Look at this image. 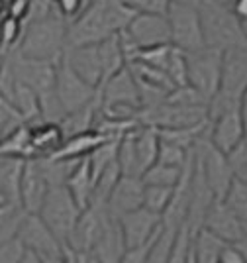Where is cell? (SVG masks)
<instances>
[{"mask_svg":"<svg viewBox=\"0 0 247 263\" xmlns=\"http://www.w3.org/2000/svg\"><path fill=\"white\" fill-rule=\"evenodd\" d=\"M243 28H245V33H247V22H243Z\"/></svg>","mask_w":247,"mask_h":263,"instance_id":"9f6ffc18","label":"cell"},{"mask_svg":"<svg viewBox=\"0 0 247 263\" xmlns=\"http://www.w3.org/2000/svg\"><path fill=\"white\" fill-rule=\"evenodd\" d=\"M126 250H128V243H126L124 232H122L120 218L116 214H112V210H110L102 236L98 238L97 246H94L90 255L100 263H120Z\"/></svg>","mask_w":247,"mask_h":263,"instance_id":"ac0fdd59","label":"cell"},{"mask_svg":"<svg viewBox=\"0 0 247 263\" xmlns=\"http://www.w3.org/2000/svg\"><path fill=\"white\" fill-rule=\"evenodd\" d=\"M0 155L6 157H20V159H35L32 145V128L30 124L22 126L4 140H0Z\"/></svg>","mask_w":247,"mask_h":263,"instance_id":"83f0119b","label":"cell"},{"mask_svg":"<svg viewBox=\"0 0 247 263\" xmlns=\"http://www.w3.org/2000/svg\"><path fill=\"white\" fill-rule=\"evenodd\" d=\"M28 252H30L28 246L20 238L2 241L0 243V263H22Z\"/></svg>","mask_w":247,"mask_h":263,"instance_id":"ab89813d","label":"cell"},{"mask_svg":"<svg viewBox=\"0 0 247 263\" xmlns=\"http://www.w3.org/2000/svg\"><path fill=\"white\" fill-rule=\"evenodd\" d=\"M24 28L26 24L16 18H10V16L2 18V57L18 49L24 35Z\"/></svg>","mask_w":247,"mask_h":263,"instance_id":"d590c367","label":"cell"},{"mask_svg":"<svg viewBox=\"0 0 247 263\" xmlns=\"http://www.w3.org/2000/svg\"><path fill=\"white\" fill-rule=\"evenodd\" d=\"M173 2H181V4H198L200 0H173Z\"/></svg>","mask_w":247,"mask_h":263,"instance_id":"db71d44e","label":"cell"},{"mask_svg":"<svg viewBox=\"0 0 247 263\" xmlns=\"http://www.w3.org/2000/svg\"><path fill=\"white\" fill-rule=\"evenodd\" d=\"M232 10L241 22H247V0H236L232 4Z\"/></svg>","mask_w":247,"mask_h":263,"instance_id":"7dc6e473","label":"cell"},{"mask_svg":"<svg viewBox=\"0 0 247 263\" xmlns=\"http://www.w3.org/2000/svg\"><path fill=\"white\" fill-rule=\"evenodd\" d=\"M145 202V181L143 177L134 175H122L116 183L110 200H108V209L112 210V214L122 216L129 210L141 209Z\"/></svg>","mask_w":247,"mask_h":263,"instance_id":"e0dca14e","label":"cell"},{"mask_svg":"<svg viewBox=\"0 0 247 263\" xmlns=\"http://www.w3.org/2000/svg\"><path fill=\"white\" fill-rule=\"evenodd\" d=\"M118 149H120V140H108V142H104L100 147H97L92 154L88 155L94 181L106 171L110 165L118 161Z\"/></svg>","mask_w":247,"mask_h":263,"instance_id":"1f68e13d","label":"cell"},{"mask_svg":"<svg viewBox=\"0 0 247 263\" xmlns=\"http://www.w3.org/2000/svg\"><path fill=\"white\" fill-rule=\"evenodd\" d=\"M65 186L71 191V195L75 197L79 206L85 210L92 204L94 198V189H97V181L92 175V167H90V159L85 157L81 159V163L75 167V171L67 179Z\"/></svg>","mask_w":247,"mask_h":263,"instance_id":"7402d4cb","label":"cell"},{"mask_svg":"<svg viewBox=\"0 0 247 263\" xmlns=\"http://www.w3.org/2000/svg\"><path fill=\"white\" fill-rule=\"evenodd\" d=\"M194 154H196V159L200 163V169L204 173L208 185L214 191L216 198H224L230 185L237 177V171L230 155L224 154L220 147H216L214 142L210 140V130L194 145Z\"/></svg>","mask_w":247,"mask_h":263,"instance_id":"8992f818","label":"cell"},{"mask_svg":"<svg viewBox=\"0 0 247 263\" xmlns=\"http://www.w3.org/2000/svg\"><path fill=\"white\" fill-rule=\"evenodd\" d=\"M136 12H151V14H167L173 0H124Z\"/></svg>","mask_w":247,"mask_h":263,"instance_id":"b9f144b4","label":"cell"},{"mask_svg":"<svg viewBox=\"0 0 247 263\" xmlns=\"http://www.w3.org/2000/svg\"><path fill=\"white\" fill-rule=\"evenodd\" d=\"M88 2L90 0H55V6L67 22H73L75 18H79L85 12Z\"/></svg>","mask_w":247,"mask_h":263,"instance_id":"7bdbcfd3","label":"cell"},{"mask_svg":"<svg viewBox=\"0 0 247 263\" xmlns=\"http://www.w3.org/2000/svg\"><path fill=\"white\" fill-rule=\"evenodd\" d=\"M30 128H32V145L33 152H35V157L53 155L67 140V136H65L59 122L42 120L35 122V124H30Z\"/></svg>","mask_w":247,"mask_h":263,"instance_id":"44dd1931","label":"cell"},{"mask_svg":"<svg viewBox=\"0 0 247 263\" xmlns=\"http://www.w3.org/2000/svg\"><path fill=\"white\" fill-rule=\"evenodd\" d=\"M236 246L239 248V250H241V253L245 255V261H247V236H243V238H241L239 241H236Z\"/></svg>","mask_w":247,"mask_h":263,"instance_id":"816d5d0a","label":"cell"},{"mask_svg":"<svg viewBox=\"0 0 247 263\" xmlns=\"http://www.w3.org/2000/svg\"><path fill=\"white\" fill-rule=\"evenodd\" d=\"M167 18L171 22L173 45L183 49L184 53H193L206 47L204 26L200 18L198 4H181L173 2Z\"/></svg>","mask_w":247,"mask_h":263,"instance_id":"9c48e42d","label":"cell"},{"mask_svg":"<svg viewBox=\"0 0 247 263\" xmlns=\"http://www.w3.org/2000/svg\"><path fill=\"white\" fill-rule=\"evenodd\" d=\"M224 57L226 51L206 45L204 49H198L193 53H186L188 59V85L200 90L206 99L212 102L224 75Z\"/></svg>","mask_w":247,"mask_h":263,"instance_id":"ba28073f","label":"cell"},{"mask_svg":"<svg viewBox=\"0 0 247 263\" xmlns=\"http://www.w3.org/2000/svg\"><path fill=\"white\" fill-rule=\"evenodd\" d=\"M230 159H232V163H234V167H236V171L237 169H241V167L247 163V132H245V138L241 140V143L230 154Z\"/></svg>","mask_w":247,"mask_h":263,"instance_id":"bcb514c9","label":"cell"},{"mask_svg":"<svg viewBox=\"0 0 247 263\" xmlns=\"http://www.w3.org/2000/svg\"><path fill=\"white\" fill-rule=\"evenodd\" d=\"M193 149H186V147H181V145H175V143L163 142L161 140V149H159V159L157 161L167 165H175V167H184V165L188 163V159H191Z\"/></svg>","mask_w":247,"mask_h":263,"instance_id":"f35d334b","label":"cell"},{"mask_svg":"<svg viewBox=\"0 0 247 263\" xmlns=\"http://www.w3.org/2000/svg\"><path fill=\"white\" fill-rule=\"evenodd\" d=\"M120 37L128 55V63H131V59L140 49L161 44H173L171 22L167 14L138 12L134 20L128 24V28L120 32Z\"/></svg>","mask_w":247,"mask_h":263,"instance_id":"5b68a950","label":"cell"},{"mask_svg":"<svg viewBox=\"0 0 247 263\" xmlns=\"http://www.w3.org/2000/svg\"><path fill=\"white\" fill-rule=\"evenodd\" d=\"M204 228L220 236L227 243H236L247 236V224L226 204V200L216 198L204 220Z\"/></svg>","mask_w":247,"mask_h":263,"instance_id":"9a60e30c","label":"cell"},{"mask_svg":"<svg viewBox=\"0 0 247 263\" xmlns=\"http://www.w3.org/2000/svg\"><path fill=\"white\" fill-rule=\"evenodd\" d=\"M26 124L28 120L22 114V110L12 100L0 97V140H4L6 136H10L12 132H16Z\"/></svg>","mask_w":247,"mask_h":263,"instance_id":"d6a6232c","label":"cell"},{"mask_svg":"<svg viewBox=\"0 0 247 263\" xmlns=\"http://www.w3.org/2000/svg\"><path fill=\"white\" fill-rule=\"evenodd\" d=\"M37 214L47 222V226L57 234V238L67 243L83 214V209L79 206V202L67 186L55 185L49 189L47 198Z\"/></svg>","mask_w":247,"mask_h":263,"instance_id":"52a82bcc","label":"cell"},{"mask_svg":"<svg viewBox=\"0 0 247 263\" xmlns=\"http://www.w3.org/2000/svg\"><path fill=\"white\" fill-rule=\"evenodd\" d=\"M0 206H24L22 204V179L28 159L0 155Z\"/></svg>","mask_w":247,"mask_h":263,"instance_id":"ffe728a7","label":"cell"},{"mask_svg":"<svg viewBox=\"0 0 247 263\" xmlns=\"http://www.w3.org/2000/svg\"><path fill=\"white\" fill-rule=\"evenodd\" d=\"M227 246L226 240L202 228L193 236V252L198 263H220L222 252Z\"/></svg>","mask_w":247,"mask_h":263,"instance_id":"4316f807","label":"cell"},{"mask_svg":"<svg viewBox=\"0 0 247 263\" xmlns=\"http://www.w3.org/2000/svg\"><path fill=\"white\" fill-rule=\"evenodd\" d=\"M108 140L110 138H106L104 134H100L97 130L85 132V134H79V136H71V138L65 140L63 145L51 157H59V159H83V157H88L97 147H100Z\"/></svg>","mask_w":247,"mask_h":263,"instance_id":"603a6c76","label":"cell"},{"mask_svg":"<svg viewBox=\"0 0 247 263\" xmlns=\"http://www.w3.org/2000/svg\"><path fill=\"white\" fill-rule=\"evenodd\" d=\"M220 263H247L245 255L241 253V250L237 248L236 243H227L222 252V257H220Z\"/></svg>","mask_w":247,"mask_h":263,"instance_id":"f6af8a7d","label":"cell"},{"mask_svg":"<svg viewBox=\"0 0 247 263\" xmlns=\"http://www.w3.org/2000/svg\"><path fill=\"white\" fill-rule=\"evenodd\" d=\"M222 200H226L227 206L247 224V181H243L241 177H236Z\"/></svg>","mask_w":247,"mask_h":263,"instance_id":"e575fe53","label":"cell"},{"mask_svg":"<svg viewBox=\"0 0 247 263\" xmlns=\"http://www.w3.org/2000/svg\"><path fill=\"white\" fill-rule=\"evenodd\" d=\"M55 92L63 104L65 112H75V110L83 108L86 104H90L92 100L98 99V87L86 83L85 79L77 73L73 67L69 65V61L63 59L57 65V85H55Z\"/></svg>","mask_w":247,"mask_h":263,"instance_id":"30bf717a","label":"cell"},{"mask_svg":"<svg viewBox=\"0 0 247 263\" xmlns=\"http://www.w3.org/2000/svg\"><path fill=\"white\" fill-rule=\"evenodd\" d=\"M22 263H43V261H42V255H37L35 252H32V250H30Z\"/></svg>","mask_w":247,"mask_h":263,"instance_id":"c3c4849f","label":"cell"},{"mask_svg":"<svg viewBox=\"0 0 247 263\" xmlns=\"http://www.w3.org/2000/svg\"><path fill=\"white\" fill-rule=\"evenodd\" d=\"M98 51H100V61H102V69H104V81L110 79L112 75L120 73L124 67H128V55L122 45V37L120 33H114L106 40H102L98 44Z\"/></svg>","mask_w":247,"mask_h":263,"instance_id":"484cf974","label":"cell"},{"mask_svg":"<svg viewBox=\"0 0 247 263\" xmlns=\"http://www.w3.org/2000/svg\"><path fill=\"white\" fill-rule=\"evenodd\" d=\"M159 236H161V234H159ZM159 236H157V238H159ZM157 238L149 240L147 243L136 246V248H128L120 263H147V259H149V253H151V250H153V246H155Z\"/></svg>","mask_w":247,"mask_h":263,"instance_id":"ee69618b","label":"cell"},{"mask_svg":"<svg viewBox=\"0 0 247 263\" xmlns=\"http://www.w3.org/2000/svg\"><path fill=\"white\" fill-rule=\"evenodd\" d=\"M4 99L12 100L18 108L22 110V114L26 116L28 124H35V122H42V99H40V92L33 87H30L28 83H24L18 79V83L14 85L12 92Z\"/></svg>","mask_w":247,"mask_h":263,"instance_id":"cb8c5ba5","label":"cell"},{"mask_svg":"<svg viewBox=\"0 0 247 263\" xmlns=\"http://www.w3.org/2000/svg\"><path fill=\"white\" fill-rule=\"evenodd\" d=\"M186 167V165H184ZM184 167H175V165H167V163H153L143 173V181L145 185H163V186H177L181 183L184 173Z\"/></svg>","mask_w":247,"mask_h":263,"instance_id":"f546056e","label":"cell"},{"mask_svg":"<svg viewBox=\"0 0 247 263\" xmlns=\"http://www.w3.org/2000/svg\"><path fill=\"white\" fill-rule=\"evenodd\" d=\"M241 116H243V122H245V128H247V88L245 92H243V97H241Z\"/></svg>","mask_w":247,"mask_h":263,"instance_id":"681fc988","label":"cell"},{"mask_svg":"<svg viewBox=\"0 0 247 263\" xmlns=\"http://www.w3.org/2000/svg\"><path fill=\"white\" fill-rule=\"evenodd\" d=\"M28 214L26 206H0V241L18 238Z\"/></svg>","mask_w":247,"mask_h":263,"instance_id":"f1b7e54d","label":"cell"},{"mask_svg":"<svg viewBox=\"0 0 247 263\" xmlns=\"http://www.w3.org/2000/svg\"><path fill=\"white\" fill-rule=\"evenodd\" d=\"M218 2H222V4H226V6H232L236 0H218Z\"/></svg>","mask_w":247,"mask_h":263,"instance_id":"11a10c76","label":"cell"},{"mask_svg":"<svg viewBox=\"0 0 247 263\" xmlns=\"http://www.w3.org/2000/svg\"><path fill=\"white\" fill-rule=\"evenodd\" d=\"M43 263H67L65 255H53V257H42Z\"/></svg>","mask_w":247,"mask_h":263,"instance_id":"f907efd6","label":"cell"},{"mask_svg":"<svg viewBox=\"0 0 247 263\" xmlns=\"http://www.w3.org/2000/svg\"><path fill=\"white\" fill-rule=\"evenodd\" d=\"M198 8L204 26L206 45L224 51L234 47H247L243 22L234 14L232 6H226L218 0H200Z\"/></svg>","mask_w":247,"mask_h":263,"instance_id":"3957f363","label":"cell"},{"mask_svg":"<svg viewBox=\"0 0 247 263\" xmlns=\"http://www.w3.org/2000/svg\"><path fill=\"white\" fill-rule=\"evenodd\" d=\"M98 112H100V88H98L97 100H92L90 104H86V106L75 110V112L65 114V118L59 122L65 132V136L71 138V136H79V134H85V132L94 130Z\"/></svg>","mask_w":247,"mask_h":263,"instance_id":"d4e9b609","label":"cell"},{"mask_svg":"<svg viewBox=\"0 0 247 263\" xmlns=\"http://www.w3.org/2000/svg\"><path fill=\"white\" fill-rule=\"evenodd\" d=\"M65 59L86 83H90L98 88L104 83V69H102V61H100L98 44L67 47Z\"/></svg>","mask_w":247,"mask_h":263,"instance_id":"d6986e66","label":"cell"},{"mask_svg":"<svg viewBox=\"0 0 247 263\" xmlns=\"http://www.w3.org/2000/svg\"><path fill=\"white\" fill-rule=\"evenodd\" d=\"M247 88V47L227 49L224 57L222 85L210 102V120L218 114L241 106V97Z\"/></svg>","mask_w":247,"mask_h":263,"instance_id":"277c9868","label":"cell"},{"mask_svg":"<svg viewBox=\"0 0 247 263\" xmlns=\"http://www.w3.org/2000/svg\"><path fill=\"white\" fill-rule=\"evenodd\" d=\"M245 122L241 116V108L226 110L210 120V140L216 147H220L224 154H232L241 140L245 138Z\"/></svg>","mask_w":247,"mask_h":263,"instance_id":"5bb4252c","label":"cell"},{"mask_svg":"<svg viewBox=\"0 0 247 263\" xmlns=\"http://www.w3.org/2000/svg\"><path fill=\"white\" fill-rule=\"evenodd\" d=\"M67 47H69V22L59 14V10H55L49 16L26 22L18 53L28 59L57 63L63 59Z\"/></svg>","mask_w":247,"mask_h":263,"instance_id":"7a4b0ae2","label":"cell"},{"mask_svg":"<svg viewBox=\"0 0 247 263\" xmlns=\"http://www.w3.org/2000/svg\"><path fill=\"white\" fill-rule=\"evenodd\" d=\"M237 177H241L243 181H247V163L241 167V169H237Z\"/></svg>","mask_w":247,"mask_h":263,"instance_id":"f5cc1de1","label":"cell"},{"mask_svg":"<svg viewBox=\"0 0 247 263\" xmlns=\"http://www.w3.org/2000/svg\"><path fill=\"white\" fill-rule=\"evenodd\" d=\"M175 189L177 186H163V185H145V202L143 206L157 212V214H165V210L171 206L173 197H175Z\"/></svg>","mask_w":247,"mask_h":263,"instance_id":"836d02e7","label":"cell"},{"mask_svg":"<svg viewBox=\"0 0 247 263\" xmlns=\"http://www.w3.org/2000/svg\"><path fill=\"white\" fill-rule=\"evenodd\" d=\"M2 6H4L2 18L10 16L24 24L32 18V0H2Z\"/></svg>","mask_w":247,"mask_h":263,"instance_id":"60d3db41","label":"cell"},{"mask_svg":"<svg viewBox=\"0 0 247 263\" xmlns=\"http://www.w3.org/2000/svg\"><path fill=\"white\" fill-rule=\"evenodd\" d=\"M120 224H122V232L128 248H136L141 243H147L149 240L157 238L163 232L165 224H163V216L149 210L147 206L129 210L126 214L118 216Z\"/></svg>","mask_w":247,"mask_h":263,"instance_id":"7c38bea8","label":"cell"},{"mask_svg":"<svg viewBox=\"0 0 247 263\" xmlns=\"http://www.w3.org/2000/svg\"><path fill=\"white\" fill-rule=\"evenodd\" d=\"M173 47H175L173 44H161V45H153V47H145V49H140L131 61H141V63H147V65L159 67V69L167 71Z\"/></svg>","mask_w":247,"mask_h":263,"instance_id":"8d00e7d4","label":"cell"},{"mask_svg":"<svg viewBox=\"0 0 247 263\" xmlns=\"http://www.w3.org/2000/svg\"><path fill=\"white\" fill-rule=\"evenodd\" d=\"M49 181L43 173V167L40 159H28L26 169H24V179H22V204L28 212L37 214L42 210L43 202L49 193Z\"/></svg>","mask_w":247,"mask_h":263,"instance_id":"2e32d148","label":"cell"},{"mask_svg":"<svg viewBox=\"0 0 247 263\" xmlns=\"http://www.w3.org/2000/svg\"><path fill=\"white\" fill-rule=\"evenodd\" d=\"M18 238L28 246V250H32L42 257L63 255L65 243L57 238V234L47 226V222L40 214L33 212L28 214Z\"/></svg>","mask_w":247,"mask_h":263,"instance_id":"4fadbf2b","label":"cell"},{"mask_svg":"<svg viewBox=\"0 0 247 263\" xmlns=\"http://www.w3.org/2000/svg\"><path fill=\"white\" fill-rule=\"evenodd\" d=\"M177 234H179V230L163 228L161 236L157 238L155 246H153V250H151L147 263H169L171 261L173 246H175V240H177Z\"/></svg>","mask_w":247,"mask_h":263,"instance_id":"74e56055","label":"cell"},{"mask_svg":"<svg viewBox=\"0 0 247 263\" xmlns=\"http://www.w3.org/2000/svg\"><path fill=\"white\" fill-rule=\"evenodd\" d=\"M136 14L124 0H90L85 12L69 22V47L100 44L126 30Z\"/></svg>","mask_w":247,"mask_h":263,"instance_id":"6da1fadb","label":"cell"},{"mask_svg":"<svg viewBox=\"0 0 247 263\" xmlns=\"http://www.w3.org/2000/svg\"><path fill=\"white\" fill-rule=\"evenodd\" d=\"M112 106H141L140 85L129 65L100 85V108Z\"/></svg>","mask_w":247,"mask_h":263,"instance_id":"8fae6325","label":"cell"},{"mask_svg":"<svg viewBox=\"0 0 247 263\" xmlns=\"http://www.w3.org/2000/svg\"><path fill=\"white\" fill-rule=\"evenodd\" d=\"M129 67L134 69L136 77L147 83V85H153V87H159L167 92H171L173 88H177V85L173 83V79L169 77V73L165 69H159V67L147 65V63H141V61H131Z\"/></svg>","mask_w":247,"mask_h":263,"instance_id":"4dcf8cb0","label":"cell"}]
</instances>
